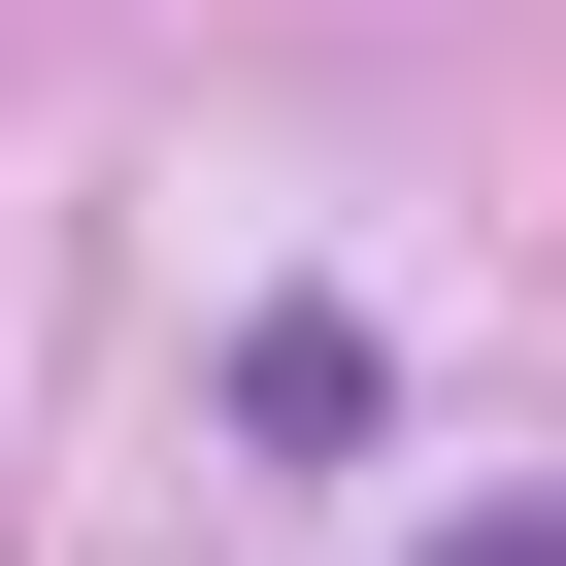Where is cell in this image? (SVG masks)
<instances>
[{
  "mask_svg": "<svg viewBox=\"0 0 566 566\" xmlns=\"http://www.w3.org/2000/svg\"><path fill=\"white\" fill-rule=\"evenodd\" d=\"M367 433H400L367 301H266V334H233V467H367Z\"/></svg>",
  "mask_w": 566,
  "mask_h": 566,
  "instance_id": "cell-1",
  "label": "cell"
},
{
  "mask_svg": "<svg viewBox=\"0 0 566 566\" xmlns=\"http://www.w3.org/2000/svg\"><path fill=\"white\" fill-rule=\"evenodd\" d=\"M467 566H566V533H467Z\"/></svg>",
  "mask_w": 566,
  "mask_h": 566,
  "instance_id": "cell-2",
  "label": "cell"
}]
</instances>
